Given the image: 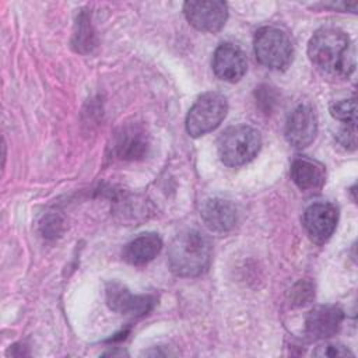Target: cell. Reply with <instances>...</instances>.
Listing matches in <instances>:
<instances>
[{
  "instance_id": "12",
  "label": "cell",
  "mask_w": 358,
  "mask_h": 358,
  "mask_svg": "<svg viewBox=\"0 0 358 358\" xmlns=\"http://www.w3.org/2000/svg\"><path fill=\"white\" fill-rule=\"evenodd\" d=\"M201 218L206 227L214 232H227L236 224L235 206L224 199H208L201 204Z\"/></svg>"
},
{
  "instance_id": "11",
  "label": "cell",
  "mask_w": 358,
  "mask_h": 358,
  "mask_svg": "<svg viewBox=\"0 0 358 358\" xmlns=\"http://www.w3.org/2000/svg\"><path fill=\"white\" fill-rule=\"evenodd\" d=\"M344 320V312L336 305L313 308L305 320V334L310 340H324L334 336Z\"/></svg>"
},
{
  "instance_id": "16",
  "label": "cell",
  "mask_w": 358,
  "mask_h": 358,
  "mask_svg": "<svg viewBox=\"0 0 358 358\" xmlns=\"http://www.w3.org/2000/svg\"><path fill=\"white\" fill-rule=\"evenodd\" d=\"M73 46L77 52L81 53L90 52L94 46V34L87 13H81L77 18L76 31L73 35Z\"/></svg>"
},
{
  "instance_id": "21",
  "label": "cell",
  "mask_w": 358,
  "mask_h": 358,
  "mask_svg": "<svg viewBox=\"0 0 358 358\" xmlns=\"http://www.w3.org/2000/svg\"><path fill=\"white\" fill-rule=\"evenodd\" d=\"M355 126H347L344 129H341L337 134V138L338 141L345 147V148H350V150H354L355 148Z\"/></svg>"
},
{
  "instance_id": "8",
  "label": "cell",
  "mask_w": 358,
  "mask_h": 358,
  "mask_svg": "<svg viewBox=\"0 0 358 358\" xmlns=\"http://www.w3.org/2000/svg\"><path fill=\"white\" fill-rule=\"evenodd\" d=\"M106 303L119 315L140 317L154 308L155 298L152 295H134L123 284L113 281L106 285Z\"/></svg>"
},
{
  "instance_id": "3",
  "label": "cell",
  "mask_w": 358,
  "mask_h": 358,
  "mask_svg": "<svg viewBox=\"0 0 358 358\" xmlns=\"http://www.w3.org/2000/svg\"><path fill=\"white\" fill-rule=\"evenodd\" d=\"M260 147V133L248 124L228 127L221 133L217 143L221 162L232 168L250 162L259 154Z\"/></svg>"
},
{
  "instance_id": "5",
  "label": "cell",
  "mask_w": 358,
  "mask_h": 358,
  "mask_svg": "<svg viewBox=\"0 0 358 358\" xmlns=\"http://www.w3.org/2000/svg\"><path fill=\"white\" fill-rule=\"evenodd\" d=\"M228 113L227 98L215 91L200 95L186 116V131L192 137H200L217 129Z\"/></svg>"
},
{
  "instance_id": "10",
  "label": "cell",
  "mask_w": 358,
  "mask_h": 358,
  "mask_svg": "<svg viewBox=\"0 0 358 358\" xmlns=\"http://www.w3.org/2000/svg\"><path fill=\"white\" fill-rule=\"evenodd\" d=\"M248 69V62L243 50L229 42L221 43L213 56V71L224 81H239Z\"/></svg>"
},
{
  "instance_id": "2",
  "label": "cell",
  "mask_w": 358,
  "mask_h": 358,
  "mask_svg": "<svg viewBox=\"0 0 358 358\" xmlns=\"http://www.w3.org/2000/svg\"><path fill=\"white\" fill-rule=\"evenodd\" d=\"M211 256L210 238L197 229H186L172 239L168 249V264L175 275L192 278L208 270Z\"/></svg>"
},
{
  "instance_id": "14",
  "label": "cell",
  "mask_w": 358,
  "mask_h": 358,
  "mask_svg": "<svg viewBox=\"0 0 358 358\" xmlns=\"http://www.w3.org/2000/svg\"><path fill=\"white\" fill-rule=\"evenodd\" d=\"M291 179L303 192L319 190L326 180L324 166L310 158H295L291 164Z\"/></svg>"
},
{
  "instance_id": "13",
  "label": "cell",
  "mask_w": 358,
  "mask_h": 358,
  "mask_svg": "<svg viewBox=\"0 0 358 358\" xmlns=\"http://www.w3.org/2000/svg\"><path fill=\"white\" fill-rule=\"evenodd\" d=\"M162 249V239L155 232H147L127 242L122 250V257L131 266H145L154 260Z\"/></svg>"
},
{
  "instance_id": "7",
  "label": "cell",
  "mask_w": 358,
  "mask_h": 358,
  "mask_svg": "<svg viewBox=\"0 0 358 358\" xmlns=\"http://www.w3.org/2000/svg\"><path fill=\"white\" fill-rule=\"evenodd\" d=\"M338 221V210L331 203H315L303 213V227L309 238L317 243H326L336 231Z\"/></svg>"
},
{
  "instance_id": "15",
  "label": "cell",
  "mask_w": 358,
  "mask_h": 358,
  "mask_svg": "<svg viewBox=\"0 0 358 358\" xmlns=\"http://www.w3.org/2000/svg\"><path fill=\"white\" fill-rule=\"evenodd\" d=\"M148 148L145 133L138 127H124L116 136L115 154L122 159L141 158Z\"/></svg>"
},
{
  "instance_id": "4",
  "label": "cell",
  "mask_w": 358,
  "mask_h": 358,
  "mask_svg": "<svg viewBox=\"0 0 358 358\" xmlns=\"http://www.w3.org/2000/svg\"><path fill=\"white\" fill-rule=\"evenodd\" d=\"M253 49L259 63L271 70H284L292 62L291 39L277 27L260 28L255 35Z\"/></svg>"
},
{
  "instance_id": "22",
  "label": "cell",
  "mask_w": 358,
  "mask_h": 358,
  "mask_svg": "<svg viewBox=\"0 0 358 358\" xmlns=\"http://www.w3.org/2000/svg\"><path fill=\"white\" fill-rule=\"evenodd\" d=\"M45 222H46V224H45L43 234H46V236L59 234V228H60V225H62V221H60L57 217L52 215V217H49L48 220H45Z\"/></svg>"
},
{
  "instance_id": "1",
  "label": "cell",
  "mask_w": 358,
  "mask_h": 358,
  "mask_svg": "<svg viewBox=\"0 0 358 358\" xmlns=\"http://www.w3.org/2000/svg\"><path fill=\"white\" fill-rule=\"evenodd\" d=\"M312 64L323 74L348 77L355 69V49L350 36L338 28H322L308 43Z\"/></svg>"
},
{
  "instance_id": "9",
  "label": "cell",
  "mask_w": 358,
  "mask_h": 358,
  "mask_svg": "<svg viewBox=\"0 0 358 358\" xmlns=\"http://www.w3.org/2000/svg\"><path fill=\"white\" fill-rule=\"evenodd\" d=\"M317 134V119L309 105H298L288 116L285 138L295 148H305Z\"/></svg>"
},
{
  "instance_id": "20",
  "label": "cell",
  "mask_w": 358,
  "mask_h": 358,
  "mask_svg": "<svg viewBox=\"0 0 358 358\" xmlns=\"http://www.w3.org/2000/svg\"><path fill=\"white\" fill-rule=\"evenodd\" d=\"M292 294V301L296 305H303L306 303L308 301H310L315 295V291H313V285L308 281H299L291 291Z\"/></svg>"
},
{
  "instance_id": "18",
  "label": "cell",
  "mask_w": 358,
  "mask_h": 358,
  "mask_svg": "<svg viewBox=\"0 0 358 358\" xmlns=\"http://www.w3.org/2000/svg\"><path fill=\"white\" fill-rule=\"evenodd\" d=\"M313 355L315 357H352L354 354L343 344L326 343L316 347V350L313 351Z\"/></svg>"
},
{
  "instance_id": "6",
  "label": "cell",
  "mask_w": 358,
  "mask_h": 358,
  "mask_svg": "<svg viewBox=\"0 0 358 358\" xmlns=\"http://www.w3.org/2000/svg\"><path fill=\"white\" fill-rule=\"evenodd\" d=\"M183 13L190 25L203 32H218L227 22L228 7L224 1H186Z\"/></svg>"
},
{
  "instance_id": "17",
  "label": "cell",
  "mask_w": 358,
  "mask_h": 358,
  "mask_svg": "<svg viewBox=\"0 0 358 358\" xmlns=\"http://www.w3.org/2000/svg\"><path fill=\"white\" fill-rule=\"evenodd\" d=\"M330 115L338 120L343 122L347 126H355L357 123V106L355 99H341L330 105Z\"/></svg>"
},
{
  "instance_id": "19",
  "label": "cell",
  "mask_w": 358,
  "mask_h": 358,
  "mask_svg": "<svg viewBox=\"0 0 358 358\" xmlns=\"http://www.w3.org/2000/svg\"><path fill=\"white\" fill-rule=\"evenodd\" d=\"M256 101L264 112H270L277 103V94L271 87L262 85L259 90L256 88Z\"/></svg>"
}]
</instances>
